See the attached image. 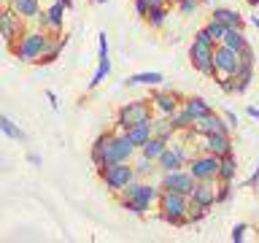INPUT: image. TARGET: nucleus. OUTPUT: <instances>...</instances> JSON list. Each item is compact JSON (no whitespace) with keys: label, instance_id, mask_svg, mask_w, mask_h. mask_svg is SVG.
I'll return each instance as SVG.
<instances>
[{"label":"nucleus","instance_id":"nucleus-1","mask_svg":"<svg viewBox=\"0 0 259 243\" xmlns=\"http://www.w3.org/2000/svg\"><path fill=\"white\" fill-rule=\"evenodd\" d=\"M157 206H159V216L165 219L167 224H173V227H184V224H186V211H189V194L162 189V192H159Z\"/></svg>","mask_w":259,"mask_h":243},{"label":"nucleus","instance_id":"nucleus-2","mask_svg":"<svg viewBox=\"0 0 259 243\" xmlns=\"http://www.w3.org/2000/svg\"><path fill=\"white\" fill-rule=\"evenodd\" d=\"M46 44H49L46 30H24L22 38L16 40L11 49H14L16 60H22V62H38L40 54H44V49H46Z\"/></svg>","mask_w":259,"mask_h":243},{"label":"nucleus","instance_id":"nucleus-3","mask_svg":"<svg viewBox=\"0 0 259 243\" xmlns=\"http://www.w3.org/2000/svg\"><path fill=\"white\" fill-rule=\"evenodd\" d=\"M154 119V108H151V100H133V103H124L116 113V130L124 133L133 125H141V122H151Z\"/></svg>","mask_w":259,"mask_h":243},{"label":"nucleus","instance_id":"nucleus-4","mask_svg":"<svg viewBox=\"0 0 259 243\" xmlns=\"http://www.w3.org/2000/svg\"><path fill=\"white\" fill-rule=\"evenodd\" d=\"M97 173H100L103 184L108 186V192H113V194H119L133 178H138L133 162H113V165H105L103 170H97Z\"/></svg>","mask_w":259,"mask_h":243},{"label":"nucleus","instance_id":"nucleus-5","mask_svg":"<svg viewBox=\"0 0 259 243\" xmlns=\"http://www.w3.org/2000/svg\"><path fill=\"white\" fill-rule=\"evenodd\" d=\"M219 159L216 154H192V159L186 162V170L192 173L194 181H219Z\"/></svg>","mask_w":259,"mask_h":243},{"label":"nucleus","instance_id":"nucleus-6","mask_svg":"<svg viewBox=\"0 0 259 243\" xmlns=\"http://www.w3.org/2000/svg\"><path fill=\"white\" fill-rule=\"evenodd\" d=\"M186 146H189V143H173V141L167 143V149L162 151L159 159H157V170H159V173L186 168V162L192 159V154H189V149H186Z\"/></svg>","mask_w":259,"mask_h":243},{"label":"nucleus","instance_id":"nucleus-7","mask_svg":"<svg viewBox=\"0 0 259 243\" xmlns=\"http://www.w3.org/2000/svg\"><path fill=\"white\" fill-rule=\"evenodd\" d=\"M213 49L216 46H202V44H194L189 46V62L192 68L205 78H216V65H213Z\"/></svg>","mask_w":259,"mask_h":243},{"label":"nucleus","instance_id":"nucleus-8","mask_svg":"<svg viewBox=\"0 0 259 243\" xmlns=\"http://www.w3.org/2000/svg\"><path fill=\"white\" fill-rule=\"evenodd\" d=\"M135 146L127 141V135L124 133H113V138H111V146L105 149V154H103V168L105 165H113V162H130L135 157ZM100 168V170H103Z\"/></svg>","mask_w":259,"mask_h":243},{"label":"nucleus","instance_id":"nucleus-9","mask_svg":"<svg viewBox=\"0 0 259 243\" xmlns=\"http://www.w3.org/2000/svg\"><path fill=\"white\" fill-rule=\"evenodd\" d=\"M22 32H24V19L22 16L16 14L11 6L0 8V38H3L8 46H14L16 40L22 38Z\"/></svg>","mask_w":259,"mask_h":243},{"label":"nucleus","instance_id":"nucleus-10","mask_svg":"<svg viewBox=\"0 0 259 243\" xmlns=\"http://www.w3.org/2000/svg\"><path fill=\"white\" fill-rule=\"evenodd\" d=\"M151 108H154V113L157 116H170L178 105H181V100L184 97L176 92V89H159V87H154L151 89Z\"/></svg>","mask_w":259,"mask_h":243},{"label":"nucleus","instance_id":"nucleus-11","mask_svg":"<svg viewBox=\"0 0 259 243\" xmlns=\"http://www.w3.org/2000/svg\"><path fill=\"white\" fill-rule=\"evenodd\" d=\"M194 186V178L186 168L181 170H167L162 173V181H159V189H167V192H181V194H189Z\"/></svg>","mask_w":259,"mask_h":243},{"label":"nucleus","instance_id":"nucleus-12","mask_svg":"<svg viewBox=\"0 0 259 243\" xmlns=\"http://www.w3.org/2000/svg\"><path fill=\"white\" fill-rule=\"evenodd\" d=\"M238 62H240L238 52H232V49L224 46V44H216V49H213L216 76H235V70H238Z\"/></svg>","mask_w":259,"mask_h":243},{"label":"nucleus","instance_id":"nucleus-13","mask_svg":"<svg viewBox=\"0 0 259 243\" xmlns=\"http://www.w3.org/2000/svg\"><path fill=\"white\" fill-rule=\"evenodd\" d=\"M200 151L205 154H216V157H224V154H232V138L230 133H213V135H200Z\"/></svg>","mask_w":259,"mask_h":243},{"label":"nucleus","instance_id":"nucleus-14","mask_svg":"<svg viewBox=\"0 0 259 243\" xmlns=\"http://www.w3.org/2000/svg\"><path fill=\"white\" fill-rule=\"evenodd\" d=\"M35 22H38L44 30H49V32H62V24H65V6L54 0V3L49 6L46 11H40V14L35 16Z\"/></svg>","mask_w":259,"mask_h":243},{"label":"nucleus","instance_id":"nucleus-15","mask_svg":"<svg viewBox=\"0 0 259 243\" xmlns=\"http://www.w3.org/2000/svg\"><path fill=\"white\" fill-rule=\"evenodd\" d=\"M189 202L202 208L216 206V181H194L192 192H189Z\"/></svg>","mask_w":259,"mask_h":243},{"label":"nucleus","instance_id":"nucleus-16","mask_svg":"<svg viewBox=\"0 0 259 243\" xmlns=\"http://www.w3.org/2000/svg\"><path fill=\"white\" fill-rule=\"evenodd\" d=\"M230 125H227V119L224 116H219L216 111H210L208 116H202L194 122V133L197 135H213V133H230Z\"/></svg>","mask_w":259,"mask_h":243},{"label":"nucleus","instance_id":"nucleus-17","mask_svg":"<svg viewBox=\"0 0 259 243\" xmlns=\"http://www.w3.org/2000/svg\"><path fill=\"white\" fill-rule=\"evenodd\" d=\"M68 46V35H60V32H52L49 35V44H46V49H44V54H40V65H52L57 57H60V52Z\"/></svg>","mask_w":259,"mask_h":243},{"label":"nucleus","instance_id":"nucleus-18","mask_svg":"<svg viewBox=\"0 0 259 243\" xmlns=\"http://www.w3.org/2000/svg\"><path fill=\"white\" fill-rule=\"evenodd\" d=\"M165 76H162L159 70H146V73H133V76L124 78L127 87H159Z\"/></svg>","mask_w":259,"mask_h":243},{"label":"nucleus","instance_id":"nucleus-19","mask_svg":"<svg viewBox=\"0 0 259 243\" xmlns=\"http://www.w3.org/2000/svg\"><path fill=\"white\" fill-rule=\"evenodd\" d=\"M181 108L189 113V116L197 122V119H202V116H208L210 111V103L208 100H202V97H186V100H181Z\"/></svg>","mask_w":259,"mask_h":243},{"label":"nucleus","instance_id":"nucleus-20","mask_svg":"<svg viewBox=\"0 0 259 243\" xmlns=\"http://www.w3.org/2000/svg\"><path fill=\"white\" fill-rule=\"evenodd\" d=\"M127 141L135 146V149H141V146L151 138V122H141V125H133L130 130H124Z\"/></svg>","mask_w":259,"mask_h":243},{"label":"nucleus","instance_id":"nucleus-21","mask_svg":"<svg viewBox=\"0 0 259 243\" xmlns=\"http://www.w3.org/2000/svg\"><path fill=\"white\" fill-rule=\"evenodd\" d=\"M8 6H11L24 22H27V19H35V16L40 14V0H8Z\"/></svg>","mask_w":259,"mask_h":243},{"label":"nucleus","instance_id":"nucleus-22","mask_svg":"<svg viewBox=\"0 0 259 243\" xmlns=\"http://www.w3.org/2000/svg\"><path fill=\"white\" fill-rule=\"evenodd\" d=\"M151 135H157V138H162V141L170 143L178 133H176V127L170 125L167 116H154V119H151Z\"/></svg>","mask_w":259,"mask_h":243},{"label":"nucleus","instance_id":"nucleus-23","mask_svg":"<svg viewBox=\"0 0 259 243\" xmlns=\"http://www.w3.org/2000/svg\"><path fill=\"white\" fill-rule=\"evenodd\" d=\"M222 44H224V46H230L232 52H240V49H246V46H248V38H246V32H243V27H227L224 38H222Z\"/></svg>","mask_w":259,"mask_h":243},{"label":"nucleus","instance_id":"nucleus-24","mask_svg":"<svg viewBox=\"0 0 259 243\" xmlns=\"http://www.w3.org/2000/svg\"><path fill=\"white\" fill-rule=\"evenodd\" d=\"M167 16H170V6L162 3V6H151L149 14H146V22L151 24V30H162L167 24Z\"/></svg>","mask_w":259,"mask_h":243},{"label":"nucleus","instance_id":"nucleus-25","mask_svg":"<svg viewBox=\"0 0 259 243\" xmlns=\"http://www.w3.org/2000/svg\"><path fill=\"white\" fill-rule=\"evenodd\" d=\"M111 138H113V133H100L95 138V143H92V162H95V168L100 170L103 168V154H105V149L111 146Z\"/></svg>","mask_w":259,"mask_h":243},{"label":"nucleus","instance_id":"nucleus-26","mask_svg":"<svg viewBox=\"0 0 259 243\" xmlns=\"http://www.w3.org/2000/svg\"><path fill=\"white\" fill-rule=\"evenodd\" d=\"M235 176H238V159L235 154H224L219 159V181H235Z\"/></svg>","mask_w":259,"mask_h":243},{"label":"nucleus","instance_id":"nucleus-27","mask_svg":"<svg viewBox=\"0 0 259 243\" xmlns=\"http://www.w3.org/2000/svg\"><path fill=\"white\" fill-rule=\"evenodd\" d=\"M210 19L222 22L224 27H243V16H240L238 11H232V8H216Z\"/></svg>","mask_w":259,"mask_h":243},{"label":"nucleus","instance_id":"nucleus-28","mask_svg":"<svg viewBox=\"0 0 259 243\" xmlns=\"http://www.w3.org/2000/svg\"><path fill=\"white\" fill-rule=\"evenodd\" d=\"M0 133H3V135H8L11 141H22V143L27 141V135H24V130H22L19 125H16L14 119L3 116V113H0Z\"/></svg>","mask_w":259,"mask_h":243},{"label":"nucleus","instance_id":"nucleus-29","mask_svg":"<svg viewBox=\"0 0 259 243\" xmlns=\"http://www.w3.org/2000/svg\"><path fill=\"white\" fill-rule=\"evenodd\" d=\"M165 149H167V141H162V138L151 135L149 141H146V143H143V146H141V149H138V151H143V154H146V157H149V159H154V162H157V159H159V154L165 151Z\"/></svg>","mask_w":259,"mask_h":243},{"label":"nucleus","instance_id":"nucleus-30","mask_svg":"<svg viewBox=\"0 0 259 243\" xmlns=\"http://www.w3.org/2000/svg\"><path fill=\"white\" fill-rule=\"evenodd\" d=\"M167 119H170V125L176 127V133H184V130H192V127H194V119H192L184 108H181V105H178V108H176L173 113H170Z\"/></svg>","mask_w":259,"mask_h":243},{"label":"nucleus","instance_id":"nucleus-31","mask_svg":"<svg viewBox=\"0 0 259 243\" xmlns=\"http://www.w3.org/2000/svg\"><path fill=\"white\" fill-rule=\"evenodd\" d=\"M130 162H133V168H135V176H138V178L149 176L151 170H154V165H157V162H154V159H149L143 151H135V157L130 159Z\"/></svg>","mask_w":259,"mask_h":243},{"label":"nucleus","instance_id":"nucleus-32","mask_svg":"<svg viewBox=\"0 0 259 243\" xmlns=\"http://www.w3.org/2000/svg\"><path fill=\"white\" fill-rule=\"evenodd\" d=\"M108 73H111V60H108V57H100V62H97V70L92 73V78H89V89L100 87L103 81L108 78Z\"/></svg>","mask_w":259,"mask_h":243},{"label":"nucleus","instance_id":"nucleus-33","mask_svg":"<svg viewBox=\"0 0 259 243\" xmlns=\"http://www.w3.org/2000/svg\"><path fill=\"white\" fill-rule=\"evenodd\" d=\"M216 84L224 95H238V84H235V76H216Z\"/></svg>","mask_w":259,"mask_h":243},{"label":"nucleus","instance_id":"nucleus-34","mask_svg":"<svg viewBox=\"0 0 259 243\" xmlns=\"http://www.w3.org/2000/svg\"><path fill=\"white\" fill-rule=\"evenodd\" d=\"M205 214H208V208L189 202V211H186V224H194V222H200V219H205Z\"/></svg>","mask_w":259,"mask_h":243},{"label":"nucleus","instance_id":"nucleus-35","mask_svg":"<svg viewBox=\"0 0 259 243\" xmlns=\"http://www.w3.org/2000/svg\"><path fill=\"white\" fill-rule=\"evenodd\" d=\"M205 30L210 32V38L216 40V44H222V38H224V32H227V27L222 22H216V19H210L208 24H205Z\"/></svg>","mask_w":259,"mask_h":243},{"label":"nucleus","instance_id":"nucleus-36","mask_svg":"<svg viewBox=\"0 0 259 243\" xmlns=\"http://www.w3.org/2000/svg\"><path fill=\"white\" fill-rule=\"evenodd\" d=\"M232 197V181H219L216 186V202H227Z\"/></svg>","mask_w":259,"mask_h":243},{"label":"nucleus","instance_id":"nucleus-37","mask_svg":"<svg viewBox=\"0 0 259 243\" xmlns=\"http://www.w3.org/2000/svg\"><path fill=\"white\" fill-rule=\"evenodd\" d=\"M246 232H248V224L246 222H238V224L232 227V235H230L232 243H243V240H246Z\"/></svg>","mask_w":259,"mask_h":243},{"label":"nucleus","instance_id":"nucleus-38","mask_svg":"<svg viewBox=\"0 0 259 243\" xmlns=\"http://www.w3.org/2000/svg\"><path fill=\"white\" fill-rule=\"evenodd\" d=\"M176 6H178V11H181V14L192 16L194 11H197V6H200V3H197V0H178Z\"/></svg>","mask_w":259,"mask_h":243},{"label":"nucleus","instance_id":"nucleus-39","mask_svg":"<svg viewBox=\"0 0 259 243\" xmlns=\"http://www.w3.org/2000/svg\"><path fill=\"white\" fill-rule=\"evenodd\" d=\"M194 40H197V44H202V46H216V40L210 38V32L202 27V30H197L194 32Z\"/></svg>","mask_w":259,"mask_h":243},{"label":"nucleus","instance_id":"nucleus-40","mask_svg":"<svg viewBox=\"0 0 259 243\" xmlns=\"http://www.w3.org/2000/svg\"><path fill=\"white\" fill-rule=\"evenodd\" d=\"M97 57H108V32L97 35Z\"/></svg>","mask_w":259,"mask_h":243},{"label":"nucleus","instance_id":"nucleus-41","mask_svg":"<svg viewBox=\"0 0 259 243\" xmlns=\"http://www.w3.org/2000/svg\"><path fill=\"white\" fill-rule=\"evenodd\" d=\"M238 57H240V62H246V65H254V62H256V54H254V49H251V46L240 49Z\"/></svg>","mask_w":259,"mask_h":243},{"label":"nucleus","instance_id":"nucleus-42","mask_svg":"<svg viewBox=\"0 0 259 243\" xmlns=\"http://www.w3.org/2000/svg\"><path fill=\"white\" fill-rule=\"evenodd\" d=\"M135 14L146 19V14H149V3H146V0H135Z\"/></svg>","mask_w":259,"mask_h":243},{"label":"nucleus","instance_id":"nucleus-43","mask_svg":"<svg viewBox=\"0 0 259 243\" xmlns=\"http://www.w3.org/2000/svg\"><path fill=\"white\" fill-rule=\"evenodd\" d=\"M259 184V159H256V168H254V173H251L246 178V186H256Z\"/></svg>","mask_w":259,"mask_h":243},{"label":"nucleus","instance_id":"nucleus-44","mask_svg":"<svg viewBox=\"0 0 259 243\" xmlns=\"http://www.w3.org/2000/svg\"><path fill=\"white\" fill-rule=\"evenodd\" d=\"M224 119H227V125H230V127H238V113H235V111H224Z\"/></svg>","mask_w":259,"mask_h":243},{"label":"nucleus","instance_id":"nucleus-45","mask_svg":"<svg viewBox=\"0 0 259 243\" xmlns=\"http://www.w3.org/2000/svg\"><path fill=\"white\" fill-rule=\"evenodd\" d=\"M46 100H49V103H52V108H54V111H57V108H60V97H57V95L52 92V89H49V92H46Z\"/></svg>","mask_w":259,"mask_h":243},{"label":"nucleus","instance_id":"nucleus-46","mask_svg":"<svg viewBox=\"0 0 259 243\" xmlns=\"http://www.w3.org/2000/svg\"><path fill=\"white\" fill-rule=\"evenodd\" d=\"M27 159H30V165H35V168H40V162H44L38 154H27Z\"/></svg>","mask_w":259,"mask_h":243},{"label":"nucleus","instance_id":"nucleus-47","mask_svg":"<svg viewBox=\"0 0 259 243\" xmlns=\"http://www.w3.org/2000/svg\"><path fill=\"white\" fill-rule=\"evenodd\" d=\"M246 113H248L251 119H259V108H256V105H248V108H246Z\"/></svg>","mask_w":259,"mask_h":243},{"label":"nucleus","instance_id":"nucleus-48","mask_svg":"<svg viewBox=\"0 0 259 243\" xmlns=\"http://www.w3.org/2000/svg\"><path fill=\"white\" fill-rule=\"evenodd\" d=\"M57 3H62L65 11H70V8H73V0H57Z\"/></svg>","mask_w":259,"mask_h":243},{"label":"nucleus","instance_id":"nucleus-49","mask_svg":"<svg viewBox=\"0 0 259 243\" xmlns=\"http://www.w3.org/2000/svg\"><path fill=\"white\" fill-rule=\"evenodd\" d=\"M146 3H149V8H151V6H162L165 0H146Z\"/></svg>","mask_w":259,"mask_h":243},{"label":"nucleus","instance_id":"nucleus-50","mask_svg":"<svg viewBox=\"0 0 259 243\" xmlns=\"http://www.w3.org/2000/svg\"><path fill=\"white\" fill-rule=\"evenodd\" d=\"M251 22H254V27L259 30V16H254V19H251Z\"/></svg>","mask_w":259,"mask_h":243},{"label":"nucleus","instance_id":"nucleus-51","mask_svg":"<svg viewBox=\"0 0 259 243\" xmlns=\"http://www.w3.org/2000/svg\"><path fill=\"white\" fill-rule=\"evenodd\" d=\"M246 3H248V6H259V0H246Z\"/></svg>","mask_w":259,"mask_h":243},{"label":"nucleus","instance_id":"nucleus-52","mask_svg":"<svg viewBox=\"0 0 259 243\" xmlns=\"http://www.w3.org/2000/svg\"><path fill=\"white\" fill-rule=\"evenodd\" d=\"M165 3H167V6H176V3H178V0H165Z\"/></svg>","mask_w":259,"mask_h":243},{"label":"nucleus","instance_id":"nucleus-53","mask_svg":"<svg viewBox=\"0 0 259 243\" xmlns=\"http://www.w3.org/2000/svg\"><path fill=\"white\" fill-rule=\"evenodd\" d=\"M97 3H111V0H97Z\"/></svg>","mask_w":259,"mask_h":243},{"label":"nucleus","instance_id":"nucleus-54","mask_svg":"<svg viewBox=\"0 0 259 243\" xmlns=\"http://www.w3.org/2000/svg\"><path fill=\"white\" fill-rule=\"evenodd\" d=\"M197 3H208V0H197Z\"/></svg>","mask_w":259,"mask_h":243}]
</instances>
